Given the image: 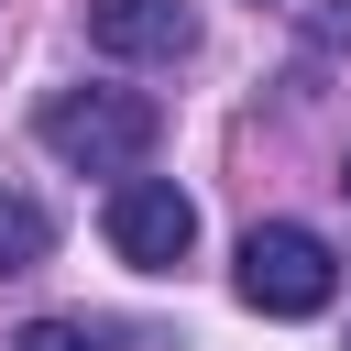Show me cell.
<instances>
[{
  "instance_id": "obj_1",
  "label": "cell",
  "mask_w": 351,
  "mask_h": 351,
  "mask_svg": "<svg viewBox=\"0 0 351 351\" xmlns=\"http://www.w3.org/2000/svg\"><path fill=\"white\" fill-rule=\"evenodd\" d=\"M33 132H44V154L77 165V176H143V154L165 143V110H154L143 88H55V99L33 110Z\"/></svg>"
},
{
  "instance_id": "obj_2",
  "label": "cell",
  "mask_w": 351,
  "mask_h": 351,
  "mask_svg": "<svg viewBox=\"0 0 351 351\" xmlns=\"http://www.w3.org/2000/svg\"><path fill=\"white\" fill-rule=\"evenodd\" d=\"M241 307L252 318H318L329 296H340V252L318 241V230H296V219H263L252 241H241Z\"/></svg>"
},
{
  "instance_id": "obj_3",
  "label": "cell",
  "mask_w": 351,
  "mask_h": 351,
  "mask_svg": "<svg viewBox=\"0 0 351 351\" xmlns=\"http://www.w3.org/2000/svg\"><path fill=\"white\" fill-rule=\"evenodd\" d=\"M110 252H121L132 274H176V263L197 252V197H186L176 176H121V186H110Z\"/></svg>"
},
{
  "instance_id": "obj_4",
  "label": "cell",
  "mask_w": 351,
  "mask_h": 351,
  "mask_svg": "<svg viewBox=\"0 0 351 351\" xmlns=\"http://www.w3.org/2000/svg\"><path fill=\"white\" fill-rule=\"evenodd\" d=\"M88 44L121 66H176V55H197V11L186 0H88Z\"/></svg>"
},
{
  "instance_id": "obj_5",
  "label": "cell",
  "mask_w": 351,
  "mask_h": 351,
  "mask_svg": "<svg viewBox=\"0 0 351 351\" xmlns=\"http://www.w3.org/2000/svg\"><path fill=\"white\" fill-rule=\"evenodd\" d=\"M44 252H55V219H44V197L0 186V274H33Z\"/></svg>"
},
{
  "instance_id": "obj_6",
  "label": "cell",
  "mask_w": 351,
  "mask_h": 351,
  "mask_svg": "<svg viewBox=\"0 0 351 351\" xmlns=\"http://www.w3.org/2000/svg\"><path fill=\"white\" fill-rule=\"evenodd\" d=\"M11 351H99L77 318H33V329H11Z\"/></svg>"
},
{
  "instance_id": "obj_7",
  "label": "cell",
  "mask_w": 351,
  "mask_h": 351,
  "mask_svg": "<svg viewBox=\"0 0 351 351\" xmlns=\"http://www.w3.org/2000/svg\"><path fill=\"white\" fill-rule=\"evenodd\" d=\"M318 44H329V55H351V11H318Z\"/></svg>"
},
{
  "instance_id": "obj_8",
  "label": "cell",
  "mask_w": 351,
  "mask_h": 351,
  "mask_svg": "<svg viewBox=\"0 0 351 351\" xmlns=\"http://www.w3.org/2000/svg\"><path fill=\"white\" fill-rule=\"evenodd\" d=\"M340 186H351V165H340Z\"/></svg>"
}]
</instances>
